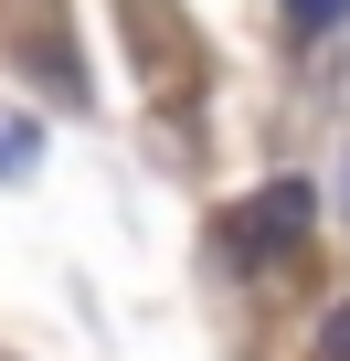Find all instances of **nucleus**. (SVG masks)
<instances>
[{
  "label": "nucleus",
  "instance_id": "nucleus-1",
  "mask_svg": "<svg viewBox=\"0 0 350 361\" xmlns=\"http://www.w3.org/2000/svg\"><path fill=\"white\" fill-rule=\"evenodd\" d=\"M318 361H350V319H339V329H329V340H318Z\"/></svg>",
  "mask_w": 350,
  "mask_h": 361
},
{
  "label": "nucleus",
  "instance_id": "nucleus-2",
  "mask_svg": "<svg viewBox=\"0 0 350 361\" xmlns=\"http://www.w3.org/2000/svg\"><path fill=\"white\" fill-rule=\"evenodd\" d=\"M287 11H297V22H329V11H339V0H287Z\"/></svg>",
  "mask_w": 350,
  "mask_h": 361
}]
</instances>
